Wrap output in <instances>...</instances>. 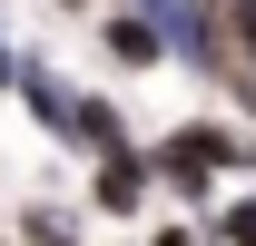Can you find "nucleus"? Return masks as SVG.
<instances>
[{"instance_id": "obj_1", "label": "nucleus", "mask_w": 256, "mask_h": 246, "mask_svg": "<svg viewBox=\"0 0 256 246\" xmlns=\"http://www.w3.org/2000/svg\"><path fill=\"white\" fill-rule=\"evenodd\" d=\"M148 168H158V197H168V207L197 216L207 197H226V187L256 178V128L217 118V108H197V118H178V128H158V138H148Z\"/></svg>"}, {"instance_id": "obj_2", "label": "nucleus", "mask_w": 256, "mask_h": 246, "mask_svg": "<svg viewBox=\"0 0 256 246\" xmlns=\"http://www.w3.org/2000/svg\"><path fill=\"white\" fill-rule=\"evenodd\" d=\"M89 30H98V60L118 69V79L168 69V40H158V20H148L138 0H98V10H89Z\"/></svg>"}, {"instance_id": "obj_3", "label": "nucleus", "mask_w": 256, "mask_h": 246, "mask_svg": "<svg viewBox=\"0 0 256 246\" xmlns=\"http://www.w3.org/2000/svg\"><path fill=\"white\" fill-rule=\"evenodd\" d=\"M197 236L207 246H256V178L226 187V197H207V207H197Z\"/></svg>"}]
</instances>
